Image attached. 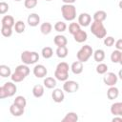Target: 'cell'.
I'll return each instance as SVG.
<instances>
[{"instance_id": "cell-1", "label": "cell", "mask_w": 122, "mask_h": 122, "mask_svg": "<svg viewBox=\"0 0 122 122\" xmlns=\"http://www.w3.org/2000/svg\"><path fill=\"white\" fill-rule=\"evenodd\" d=\"M29 74H30V68L28 67V65L26 64L18 65L15 68L14 72L11 73L10 79L14 83H19V82H22Z\"/></svg>"}, {"instance_id": "cell-2", "label": "cell", "mask_w": 122, "mask_h": 122, "mask_svg": "<svg viewBox=\"0 0 122 122\" xmlns=\"http://www.w3.org/2000/svg\"><path fill=\"white\" fill-rule=\"evenodd\" d=\"M70 69L71 68L69 67L68 63H66V62L58 63V65L56 66V69L54 71V77L59 81L65 82L69 78V71H70Z\"/></svg>"}, {"instance_id": "cell-3", "label": "cell", "mask_w": 122, "mask_h": 122, "mask_svg": "<svg viewBox=\"0 0 122 122\" xmlns=\"http://www.w3.org/2000/svg\"><path fill=\"white\" fill-rule=\"evenodd\" d=\"M61 13L66 21H73L76 18V8L73 4H64L61 6Z\"/></svg>"}, {"instance_id": "cell-4", "label": "cell", "mask_w": 122, "mask_h": 122, "mask_svg": "<svg viewBox=\"0 0 122 122\" xmlns=\"http://www.w3.org/2000/svg\"><path fill=\"white\" fill-rule=\"evenodd\" d=\"M17 92L16 85L12 82H6L3 86L0 87V98L4 99L7 97H11Z\"/></svg>"}, {"instance_id": "cell-5", "label": "cell", "mask_w": 122, "mask_h": 122, "mask_svg": "<svg viewBox=\"0 0 122 122\" xmlns=\"http://www.w3.org/2000/svg\"><path fill=\"white\" fill-rule=\"evenodd\" d=\"M91 31L98 39L105 38L106 35H107V30H106L103 22L93 21L92 23V25H91Z\"/></svg>"}, {"instance_id": "cell-6", "label": "cell", "mask_w": 122, "mask_h": 122, "mask_svg": "<svg viewBox=\"0 0 122 122\" xmlns=\"http://www.w3.org/2000/svg\"><path fill=\"white\" fill-rule=\"evenodd\" d=\"M21 61L23 64L26 65H33L39 60V54L36 51H24L21 53Z\"/></svg>"}, {"instance_id": "cell-7", "label": "cell", "mask_w": 122, "mask_h": 122, "mask_svg": "<svg viewBox=\"0 0 122 122\" xmlns=\"http://www.w3.org/2000/svg\"><path fill=\"white\" fill-rule=\"evenodd\" d=\"M92 55H93V50H92V48L90 45H84V46H82L81 49L76 53L77 60L81 61L82 63L87 62L92 57Z\"/></svg>"}, {"instance_id": "cell-8", "label": "cell", "mask_w": 122, "mask_h": 122, "mask_svg": "<svg viewBox=\"0 0 122 122\" xmlns=\"http://www.w3.org/2000/svg\"><path fill=\"white\" fill-rule=\"evenodd\" d=\"M79 89V84L74 80H66L63 84V90L68 93L76 92Z\"/></svg>"}, {"instance_id": "cell-9", "label": "cell", "mask_w": 122, "mask_h": 122, "mask_svg": "<svg viewBox=\"0 0 122 122\" xmlns=\"http://www.w3.org/2000/svg\"><path fill=\"white\" fill-rule=\"evenodd\" d=\"M117 80H118V75H116L114 72H106L105 73V76L103 77V82L105 85L109 86V87H112V86H114L116 83H117Z\"/></svg>"}, {"instance_id": "cell-10", "label": "cell", "mask_w": 122, "mask_h": 122, "mask_svg": "<svg viewBox=\"0 0 122 122\" xmlns=\"http://www.w3.org/2000/svg\"><path fill=\"white\" fill-rule=\"evenodd\" d=\"M33 74L36 78H43L47 75L48 73V70L47 68L42 65V64H38V65H35L34 68H33Z\"/></svg>"}, {"instance_id": "cell-11", "label": "cell", "mask_w": 122, "mask_h": 122, "mask_svg": "<svg viewBox=\"0 0 122 122\" xmlns=\"http://www.w3.org/2000/svg\"><path fill=\"white\" fill-rule=\"evenodd\" d=\"M92 22V16L87 12H82L78 16V23L82 27H88Z\"/></svg>"}, {"instance_id": "cell-12", "label": "cell", "mask_w": 122, "mask_h": 122, "mask_svg": "<svg viewBox=\"0 0 122 122\" xmlns=\"http://www.w3.org/2000/svg\"><path fill=\"white\" fill-rule=\"evenodd\" d=\"M51 98L55 103H61L64 101L65 94L64 92L61 89H53V92H51Z\"/></svg>"}, {"instance_id": "cell-13", "label": "cell", "mask_w": 122, "mask_h": 122, "mask_svg": "<svg viewBox=\"0 0 122 122\" xmlns=\"http://www.w3.org/2000/svg\"><path fill=\"white\" fill-rule=\"evenodd\" d=\"M27 22L30 27H36L40 23V16L37 13H30L27 18Z\"/></svg>"}, {"instance_id": "cell-14", "label": "cell", "mask_w": 122, "mask_h": 122, "mask_svg": "<svg viewBox=\"0 0 122 122\" xmlns=\"http://www.w3.org/2000/svg\"><path fill=\"white\" fill-rule=\"evenodd\" d=\"M111 112L114 116H122V102H115L111 106Z\"/></svg>"}, {"instance_id": "cell-15", "label": "cell", "mask_w": 122, "mask_h": 122, "mask_svg": "<svg viewBox=\"0 0 122 122\" xmlns=\"http://www.w3.org/2000/svg\"><path fill=\"white\" fill-rule=\"evenodd\" d=\"M10 112L13 115V116H21L24 113V108L19 107L18 105L12 103L10 106Z\"/></svg>"}, {"instance_id": "cell-16", "label": "cell", "mask_w": 122, "mask_h": 122, "mask_svg": "<svg viewBox=\"0 0 122 122\" xmlns=\"http://www.w3.org/2000/svg\"><path fill=\"white\" fill-rule=\"evenodd\" d=\"M15 21L14 18L11 15H4L1 19V26H7V27H14Z\"/></svg>"}, {"instance_id": "cell-17", "label": "cell", "mask_w": 122, "mask_h": 122, "mask_svg": "<svg viewBox=\"0 0 122 122\" xmlns=\"http://www.w3.org/2000/svg\"><path fill=\"white\" fill-rule=\"evenodd\" d=\"M88 38V34L85 30H79L75 34H73V39L77 42V43H83L87 40Z\"/></svg>"}, {"instance_id": "cell-18", "label": "cell", "mask_w": 122, "mask_h": 122, "mask_svg": "<svg viewBox=\"0 0 122 122\" xmlns=\"http://www.w3.org/2000/svg\"><path fill=\"white\" fill-rule=\"evenodd\" d=\"M119 95V90L115 87V86H112L109 88V90L107 91V97L110 100H114L118 97Z\"/></svg>"}, {"instance_id": "cell-19", "label": "cell", "mask_w": 122, "mask_h": 122, "mask_svg": "<svg viewBox=\"0 0 122 122\" xmlns=\"http://www.w3.org/2000/svg\"><path fill=\"white\" fill-rule=\"evenodd\" d=\"M53 42H54L55 46H57V47H63V46H67V44H68V39L66 38L65 35L58 34V35H55V36H54Z\"/></svg>"}, {"instance_id": "cell-20", "label": "cell", "mask_w": 122, "mask_h": 122, "mask_svg": "<svg viewBox=\"0 0 122 122\" xmlns=\"http://www.w3.org/2000/svg\"><path fill=\"white\" fill-rule=\"evenodd\" d=\"M71 70L74 74H80L83 71V63L79 60L73 62L71 66Z\"/></svg>"}, {"instance_id": "cell-21", "label": "cell", "mask_w": 122, "mask_h": 122, "mask_svg": "<svg viewBox=\"0 0 122 122\" xmlns=\"http://www.w3.org/2000/svg\"><path fill=\"white\" fill-rule=\"evenodd\" d=\"M107 19V12L105 10H97L93 13V21L96 22H104Z\"/></svg>"}, {"instance_id": "cell-22", "label": "cell", "mask_w": 122, "mask_h": 122, "mask_svg": "<svg viewBox=\"0 0 122 122\" xmlns=\"http://www.w3.org/2000/svg\"><path fill=\"white\" fill-rule=\"evenodd\" d=\"M32 94L35 98H40L44 95V87L40 84L34 85L32 88Z\"/></svg>"}, {"instance_id": "cell-23", "label": "cell", "mask_w": 122, "mask_h": 122, "mask_svg": "<svg viewBox=\"0 0 122 122\" xmlns=\"http://www.w3.org/2000/svg\"><path fill=\"white\" fill-rule=\"evenodd\" d=\"M43 84L47 89H54L57 85L56 78H53V77H51V76L46 77L43 81Z\"/></svg>"}, {"instance_id": "cell-24", "label": "cell", "mask_w": 122, "mask_h": 122, "mask_svg": "<svg viewBox=\"0 0 122 122\" xmlns=\"http://www.w3.org/2000/svg\"><path fill=\"white\" fill-rule=\"evenodd\" d=\"M51 30H52V25L50 22H44V23L41 24V26H40V31L44 35L50 34L51 32Z\"/></svg>"}, {"instance_id": "cell-25", "label": "cell", "mask_w": 122, "mask_h": 122, "mask_svg": "<svg viewBox=\"0 0 122 122\" xmlns=\"http://www.w3.org/2000/svg\"><path fill=\"white\" fill-rule=\"evenodd\" d=\"M78 120V115L74 112H70L66 113V115L63 117L62 122H76Z\"/></svg>"}, {"instance_id": "cell-26", "label": "cell", "mask_w": 122, "mask_h": 122, "mask_svg": "<svg viewBox=\"0 0 122 122\" xmlns=\"http://www.w3.org/2000/svg\"><path fill=\"white\" fill-rule=\"evenodd\" d=\"M93 59L96 62L101 63L105 59V51L103 50H101V49L96 50L95 51H93Z\"/></svg>"}, {"instance_id": "cell-27", "label": "cell", "mask_w": 122, "mask_h": 122, "mask_svg": "<svg viewBox=\"0 0 122 122\" xmlns=\"http://www.w3.org/2000/svg\"><path fill=\"white\" fill-rule=\"evenodd\" d=\"M55 53H56L57 57H59V58H65V57H67V55L69 53V51H68L67 46L57 47V49L55 51Z\"/></svg>"}, {"instance_id": "cell-28", "label": "cell", "mask_w": 122, "mask_h": 122, "mask_svg": "<svg viewBox=\"0 0 122 122\" xmlns=\"http://www.w3.org/2000/svg\"><path fill=\"white\" fill-rule=\"evenodd\" d=\"M0 75L3 78L10 77V75H11L10 68L9 66H7V65H0Z\"/></svg>"}, {"instance_id": "cell-29", "label": "cell", "mask_w": 122, "mask_h": 122, "mask_svg": "<svg viewBox=\"0 0 122 122\" xmlns=\"http://www.w3.org/2000/svg\"><path fill=\"white\" fill-rule=\"evenodd\" d=\"M25 29H26V25L25 23L22 21V20H18L17 22H15V25H14V30L16 33H23L25 31Z\"/></svg>"}, {"instance_id": "cell-30", "label": "cell", "mask_w": 122, "mask_h": 122, "mask_svg": "<svg viewBox=\"0 0 122 122\" xmlns=\"http://www.w3.org/2000/svg\"><path fill=\"white\" fill-rule=\"evenodd\" d=\"M41 54L45 59H50L53 55V51L51 47H44L41 51Z\"/></svg>"}, {"instance_id": "cell-31", "label": "cell", "mask_w": 122, "mask_h": 122, "mask_svg": "<svg viewBox=\"0 0 122 122\" xmlns=\"http://www.w3.org/2000/svg\"><path fill=\"white\" fill-rule=\"evenodd\" d=\"M13 103L16 104V105H18L19 107L25 109V107H26V105H27V100H26V98H25L24 96L18 95V96H16L15 99L13 100Z\"/></svg>"}, {"instance_id": "cell-32", "label": "cell", "mask_w": 122, "mask_h": 122, "mask_svg": "<svg viewBox=\"0 0 122 122\" xmlns=\"http://www.w3.org/2000/svg\"><path fill=\"white\" fill-rule=\"evenodd\" d=\"M53 28H54V30H55L56 31H58V32H63V31H65V30H67V24H66L65 22H63V21H58V22H56V23L54 24Z\"/></svg>"}, {"instance_id": "cell-33", "label": "cell", "mask_w": 122, "mask_h": 122, "mask_svg": "<svg viewBox=\"0 0 122 122\" xmlns=\"http://www.w3.org/2000/svg\"><path fill=\"white\" fill-rule=\"evenodd\" d=\"M79 30H81L79 23L72 22V23H71V24L69 25V32H70L71 34H72V35L75 34Z\"/></svg>"}, {"instance_id": "cell-34", "label": "cell", "mask_w": 122, "mask_h": 122, "mask_svg": "<svg viewBox=\"0 0 122 122\" xmlns=\"http://www.w3.org/2000/svg\"><path fill=\"white\" fill-rule=\"evenodd\" d=\"M120 56H121V51L119 50H115L112 52L111 54V61L112 63H119L120 60Z\"/></svg>"}, {"instance_id": "cell-35", "label": "cell", "mask_w": 122, "mask_h": 122, "mask_svg": "<svg viewBox=\"0 0 122 122\" xmlns=\"http://www.w3.org/2000/svg\"><path fill=\"white\" fill-rule=\"evenodd\" d=\"M108 71V65L105 63H98L96 66V72L98 74H105Z\"/></svg>"}, {"instance_id": "cell-36", "label": "cell", "mask_w": 122, "mask_h": 122, "mask_svg": "<svg viewBox=\"0 0 122 122\" xmlns=\"http://www.w3.org/2000/svg\"><path fill=\"white\" fill-rule=\"evenodd\" d=\"M1 33L4 37H10L12 34V28L7 26H1Z\"/></svg>"}, {"instance_id": "cell-37", "label": "cell", "mask_w": 122, "mask_h": 122, "mask_svg": "<svg viewBox=\"0 0 122 122\" xmlns=\"http://www.w3.org/2000/svg\"><path fill=\"white\" fill-rule=\"evenodd\" d=\"M37 3H38V0H25L24 1V6L26 9H33L37 6Z\"/></svg>"}, {"instance_id": "cell-38", "label": "cell", "mask_w": 122, "mask_h": 122, "mask_svg": "<svg viewBox=\"0 0 122 122\" xmlns=\"http://www.w3.org/2000/svg\"><path fill=\"white\" fill-rule=\"evenodd\" d=\"M114 43H115V41H114V38L112 36H106L104 38V44L107 47H112L114 45Z\"/></svg>"}, {"instance_id": "cell-39", "label": "cell", "mask_w": 122, "mask_h": 122, "mask_svg": "<svg viewBox=\"0 0 122 122\" xmlns=\"http://www.w3.org/2000/svg\"><path fill=\"white\" fill-rule=\"evenodd\" d=\"M10 7H9V4L6 3V2H1L0 3V14H5L8 10H9Z\"/></svg>"}, {"instance_id": "cell-40", "label": "cell", "mask_w": 122, "mask_h": 122, "mask_svg": "<svg viewBox=\"0 0 122 122\" xmlns=\"http://www.w3.org/2000/svg\"><path fill=\"white\" fill-rule=\"evenodd\" d=\"M114 45H115L116 50L122 51V39H118V40H117V41L114 43Z\"/></svg>"}, {"instance_id": "cell-41", "label": "cell", "mask_w": 122, "mask_h": 122, "mask_svg": "<svg viewBox=\"0 0 122 122\" xmlns=\"http://www.w3.org/2000/svg\"><path fill=\"white\" fill-rule=\"evenodd\" d=\"M112 122H116V121L122 122V116H118V115H116V116H114V117L112 119Z\"/></svg>"}, {"instance_id": "cell-42", "label": "cell", "mask_w": 122, "mask_h": 122, "mask_svg": "<svg viewBox=\"0 0 122 122\" xmlns=\"http://www.w3.org/2000/svg\"><path fill=\"white\" fill-rule=\"evenodd\" d=\"M76 0H62V2L64 4H73Z\"/></svg>"}, {"instance_id": "cell-43", "label": "cell", "mask_w": 122, "mask_h": 122, "mask_svg": "<svg viewBox=\"0 0 122 122\" xmlns=\"http://www.w3.org/2000/svg\"><path fill=\"white\" fill-rule=\"evenodd\" d=\"M118 77H119V78L122 80V69H121V70L118 71Z\"/></svg>"}, {"instance_id": "cell-44", "label": "cell", "mask_w": 122, "mask_h": 122, "mask_svg": "<svg viewBox=\"0 0 122 122\" xmlns=\"http://www.w3.org/2000/svg\"><path fill=\"white\" fill-rule=\"evenodd\" d=\"M119 64L122 65V51H121V56H120V60H119Z\"/></svg>"}, {"instance_id": "cell-45", "label": "cell", "mask_w": 122, "mask_h": 122, "mask_svg": "<svg viewBox=\"0 0 122 122\" xmlns=\"http://www.w3.org/2000/svg\"><path fill=\"white\" fill-rule=\"evenodd\" d=\"M118 6H119V8L122 10V0H120V2L118 3Z\"/></svg>"}, {"instance_id": "cell-46", "label": "cell", "mask_w": 122, "mask_h": 122, "mask_svg": "<svg viewBox=\"0 0 122 122\" xmlns=\"http://www.w3.org/2000/svg\"><path fill=\"white\" fill-rule=\"evenodd\" d=\"M14 1H16V2H20V1H22V0H14Z\"/></svg>"}, {"instance_id": "cell-47", "label": "cell", "mask_w": 122, "mask_h": 122, "mask_svg": "<svg viewBox=\"0 0 122 122\" xmlns=\"http://www.w3.org/2000/svg\"><path fill=\"white\" fill-rule=\"evenodd\" d=\"M46 1H51V0H46Z\"/></svg>"}]
</instances>
